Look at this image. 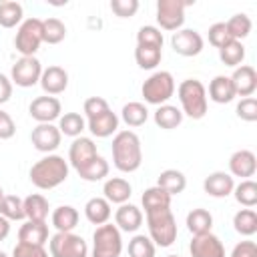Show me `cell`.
<instances>
[{
	"instance_id": "7c38bea8",
	"label": "cell",
	"mask_w": 257,
	"mask_h": 257,
	"mask_svg": "<svg viewBox=\"0 0 257 257\" xmlns=\"http://www.w3.org/2000/svg\"><path fill=\"white\" fill-rule=\"evenodd\" d=\"M30 141L34 145L36 151L40 153H52L60 147V141H62V135L58 131V126H54L52 122H40L32 128V135H30Z\"/></svg>"
},
{
	"instance_id": "8992f818",
	"label": "cell",
	"mask_w": 257,
	"mask_h": 257,
	"mask_svg": "<svg viewBox=\"0 0 257 257\" xmlns=\"http://www.w3.org/2000/svg\"><path fill=\"white\" fill-rule=\"evenodd\" d=\"M122 237L116 225L104 223L98 225L92 233V251L90 257H120Z\"/></svg>"
},
{
	"instance_id": "f6af8a7d",
	"label": "cell",
	"mask_w": 257,
	"mask_h": 257,
	"mask_svg": "<svg viewBox=\"0 0 257 257\" xmlns=\"http://www.w3.org/2000/svg\"><path fill=\"white\" fill-rule=\"evenodd\" d=\"M237 116L245 122H255L257 120V98L255 96H247V98H241L237 102V108H235Z\"/></svg>"
},
{
	"instance_id": "f907efd6",
	"label": "cell",
	"mask_w": 257,
	"mask_h": 257,
	"mask_svg": "<svg viewBox=\"0 0 257 257\" xmlns=\"http://www.w3.org/2000/svg\"><path fill=\"white\" fill-rule=\"evenodd\" d=\"M14 133H16V124H14L12 116H10L6 110L0 108V141H8V139H12Z\"/></svg>"
},
{
	"instance_id": "7dc6e473",
	"label": "cell",
	"mask_w": 257,
	"mask_h": 257,
	"mask_svg": "<svg viewBox=\"0 0 257 257\" xmlns=\"http://www.w3.org/2000/svg\"><path fill=\"white\" fill-rule=\"evenodd\" d=\"M233 38L229 36L227 28H225V22H215L209 26V42L215 46V48H221L225 46L227 42H231Z\"/></svg>"
},
{
	"instance_id": "8d00e7d4",
	"label": "cell",
	"mask_w": 257,
	"mask_h": 257,
	"mask_svg": "<svg viewBox=\"0 0 257 257\" xmlns=\"http://www.w3.org/2000/svg\"><path fill=\"white\" fill-rule=\"evenodd\" d=\"M84 128H86V120L78 112H64L58 118V131H60V135H66V137L76 139V137L82 135Z\"/></svg>"
},
{
	"instance_id": "ee69618b",
	"label": "cell",
	"mask_w": 257,
	"mask_h": 257,
	"mask_svg": "<svg viewBox=\"0 0 257 257\" xmlns=\"http://www.w3.org/2000/svg\"><path fill=\"white\" fill-rule=\"evenodd\" d=\"M163 42H165L163 32H161V28H157V26H141L139 32H137V44L163 48Z\"/></svg>"
},
{
	"instance_id": "6f0895ef",
	"label": "cell",
	"mask_w": 257,
	"mask_h": 257,
	"mask_svg": "<svg viewBox=\"0 0 257 257\" xmlns=\"http://www.w3.org/2000/svg\"><path fill=\"white\" fill-rule=\"evenodd\" d=\"M167 257H181V255H167Z\"/></svg>"
},
{
	"instance_id": "ffe728a7",
	"label": "cell",
	"mask_w": 257,
	"mask_h": 257,
	"mask_svg": "<svg viewBox=\"0 0 257 257\" xmlns=\"http://www.w3.org/2000/svg\"><path fill=\"white\" fill-rule=\"evenodd\" d=\"M114 225L118 227V231H126V233H135L139 231V227L143 225V211L131 203H122L118 205L116 213H114Z\"/></svg>"
},
{
	"instance_id": "2e32d148",
	"label": "cell",
	"mask_w": 257,
	"mask_h": 257,
	"mask_svg": "<svg viewBox=\"0 0 257 257\" xmlns=\"http://www.w3.org/2000/svg\"><path fill=\"white\" fill-rule=\"evenodd\" d=\"M40 86L42 90L48 94V96H54V94H60L66 90L68 86V72L62 68V66H48V68H42V74H40Z\"/></svg>"
},
{
	"instance_id": "5b68a950",
	"label": "cell",
	"mask_w": 257,
	"mask_h": 257,
	"mask_svg": "<svg viewBox=\"0 0 257 257\" xmlns=\"http://www.w3.org/2000/svg\"><path fill=\"white\" fill-rule=\"evenodd\" d=\"M141 92L149 104H167V100L175 94V78L169 70H157L143 82Z\"/></svg>"
},
{
	"instance_id": "ab89813d",
	"label": "cell",
	"mask_w": 257,
	"mask_h": 257,
	"mask_svg": "<svg viewBox=\"0 0 257 257\" xmlns=\"http://www.w3.org/2000/svg\"><path fill=\"white\" fill-rule=\"evenodd\" d=\"M219 58L225 66L237 68V66H241V62L245 58V46L239 40H231V42H227L225 46L219 48Z\"/></svg>"
},
{
	"instance_id": "c3c4849f",
	"label": "cell",
	"mask_w": 257,
	"mask_h": 257,
	"mask_svg": "<svg viewBox=\"0 0 257 257\" xmlns=\"http://www.w3.org/2000/svg\"><path fill=\"white\" fill-rule=\"evenodd\" d=\"M82 110H84L86 118H94V116H98V114L110 110V106H108V102H106L102 96H90V98L84 100Z\"/></svg>"
},
{
	"instance_id": "83f0119b",
	"label": "cell",
	"mask_w": 257,
	"mask_h": 257,
	"mask_svg": "<svg viewBox=\"0 0 257 257\" xmlns=\"http://www.w3.org/2000/svg\"><path fill=\"white\" fill-rule=\"evenodd\" d=\"M24 203V215L28 221H46L48 217V201L44 195L40 193H32L26 199H22Z\"/></svg>"
},
{
	"instance_id": "e575fe53",
	"label": "cell",
	"mask_w": 257,
	"mask_h": 257,
	"mask_svg": "<svg viewBox=\"0 0 257 257\" xmlns=\"http://www.w3.org/2000/svg\"><path fill=\"white\" fill-rule=\"evenodd\" d=\"M233 227L243 237L255 235L257 233V213L253 209H239L233 217Z\"/></svg>"
},
{
	"instance_id": "603a6c76",
	"label": "cell",
	"mask_w": 257,
	"mask_h": 257,
	"mask_svg": "<svg viewBox=\"0 0 257 257\" xmlns=\"http://www.w3.org/2000/svg\"><path fill=\"white\" fill-rule=\"evenodd\" d=\"M18 241L20 243H32V245H44L48 241L46 221H26L18 229Z\"/></svg>"
},
{
	"instance_id": "3957f363",
	"label": "cell",
	"mask_w": 257,
	"mask_h": 257,
	"mask_svg": "<svg viewBox=\"0 0 257 257\" xmlns=\"http://www.w3.org/2000/svg\"><path fill=\"white\" fill-rule=\"evenodd\" d=\"M177 96L181 102V112L193 120H199L207 114V90L201 80L187 78L179 84Z\"/></svg>"
},
{
	"instance_id": "60d3db41",
	"label": "cell",
	"mask_w": 257,
	"mask_h": 257,
	"mask_svg": "<svg viewBox=\"0 0 257 257\" xmlns=\"http://www.w3.org/2000/svg\"><path fill=\"white\" fill-rule=\"evenodd\" d=\"M66 38V26L60 18H46L42 20V42L58 44Z\"/></svg>"
},
{
	"instance_id": "bcb514c9",
	"label": "cell",
	"mask_w": 257,
	"mask_h": 257,
	"mask_svg": "<svg viewBox=\"0 0 257 257\" xmlns=\"http://www.w3.org/2000/svg\"><path fill=\"white\" fill-rule=\"evenodd\" d=\"M12 257H50V253L44 249V245H32V243H16L12 249Z\"/></svg>"
},
{
	"instance_id": "f546056e",
	"label": "cell",
	"mask_w": 257,
	"mask_h": 257,
	"mask_svg": "<svg viewBox=\"0 0 257 257\" xmlns=\"http://www.w3.org/2000/svg\"><path fill=\"white\" fill-rule=\"evenodd\" d=\"M153 118H155V124L159 128L173 131V128H177L183 122V112H181V108H177L173 104H161L155 110V116Z\"/></svg>"
},
{
	"instance_id": "f5cc1de1",
	"label": "cell",
	"mask_w": 257,
	"mask_h": 257,
	"mask_svg": "<svg viewBox=\"0 0 257 257\" xmlns=\"http://www.w3.org/2000/svg\"><path fill=\"white\" fill-rule=\"evenodd\" d=\"M10 96H12V80L0 72V104L8 102Z\"/></svg>"
},
{
	"instance_id": "9f6ffc18",
	"label": "cell",
	"mask_w": 257,
	"mask_h": 257,
	"mask_svg": "<svg viewBox=\"0 0 257 257\" xmlns=\"http://www.w3.org/2000/svg\"><path fill=\"white\" fill-rule=\"evenodd\" d=\"M0 257H8V255H6V253H4V251H0Z\"/></svg>"
},
{
	"instance_id": "4dcf8cb0",
	"label": "cell",
	"mask_w": 257,
	"mask_h": 257,
	"mask_svg": "<svg viewBox=\"0 0 257 257\" xmlns=\"http://www.w3.org/2000/svg\"><path fill=\"white\" fill-rule=\"evenodd\" d=\"M108 161L100 155H96L92 161H88L84 167H80L76 173L82 181H88V183H96V181H102L106 175H108Z\"/></svg>"
},
{
	"instance_id": "ac0fdd59",
	"label": "cell",
	"mask_w": 257,
	"mask_h": 257,
	"mask_svg": "<svg viewBox=\"0 0 257 257\" xmlns=\"http://www.w3.org/2000/svg\"><path fill=\"white\" fill-rule=\"evenodd\" d=\"M229 78H231V82H233V88H235V94H237V96L247 98V96H251V94L255 92V88H257V72H255V68L249 66V64L237 66Z\"/></svg>"
},
{
	"instance_id": "7a4b0ae2",
	"label": "cell",
	"mask_w": 257,
	"mask_h": 257,
	"mask_svg": "<svg viewBox=\"0 0 257 257\" xmlns=\"http://www.w3.org/2000/svg\"><path fill=\"white\" fill-rule=\"evenodd\" d=\"M68 179V163L60 155H46L30 169V181L36 189L48 191Z\"/></svg>"
},
{
	"instance_id": "484cf974",
	"label": "cell",
	"mask_w": 257,
	"mask_h": 257,
	"mask_svg": "<svg viewBox=\"0 0 257 257\" xmlns=\"http://www.w3.org/2000/svg\"><path fill=\"white\" fill-rule=\"evenodd\" d=\"M84 215L92 225H104V223H108V219L112 215L110 203L104 197H92L84 205Z\"/></svg>"
},
{
	"instance_id": "836d02e7",
	"label": "cell",
	"mask_w": 257,
	"mask_h": 257,
	"mask_svg": "<svg viewBox=\"0 0 257 257\" xmlns=\"http://www.w3.org/2000/svg\"><path fill=\"white\" fill-rule=\"evenodd\" d=\"M120 118L124 120L126 126H143L149 118V108L143 104V102H126L120 110Z\"/></svg>"
},
{
	"instance_id": "d590c367",
	"label": "cell",
	"mask_w": 257,
	"mask_h": 257,
	"mask_svg": "<svg viewBox=\"0 0 257 257\" xmlns=\"http://www.w3.org/2000/svg\"><path fill=\"white\" fill-rule=\"evenodd\" d=\"M251 26H253V22H251V18H249L245 12L233 14V16L225 22V28H227L229 36H231L233 40H239V42H241L243 38H247V36H249Z\"/></svg>"
},
{
	"instance_id": "e0dca14e",
	"label": "cell",
	"mask_w": 257,
	"mask_h": 257,
	"mask_svg": "<svg viewBox=\"0 0 257 257\" xmlns=\"http://www.w3.org/2000/svg\"><path fill=\"white\" fill-rule=\"evenodd\" d=\"M257 171V159L253 155V151H247V149H241V151H235L229 159V175L231 177H239V179H249L253 177Z\"/></svg>"
},
{
	"instance_id": "6da1fadb",
	"label": "cell",
	"mask_w": 257,
	"mask_h": 257,
	"mask_svg": "<svg viewBox=\"0 0 257 257\" xmlns=\"http://www.w3.org/2000/svg\"><path fill=\"white\" fill-rule=\"evenodd\" d=\"M112 163L120 173H135L143 163L141 139L133 131H118L112 139Z\"/></svg>"
},
{
	"instance_id": "277c9868",
	"label": "cell",
	"mask_w": 257,
	"mask_h": 257,
	"mask_svg": "<svg viewBox=\"0 0 257 257\" xmlns=\"http://www.w3.org/2000/svg\"><path fill=\"white\" fill-rule=\"evenodd\" d=\"M147 227L151 241L159 247H171L177 241V219L171 209L147 213Z\"/></svg>"
},
{
	"instance_id": "f1b7e54d",
	"label": "cell",
	"mask_w": 257,
	"mask_h": 257,
	"mask_svg": "<svg viewBox=\"0 0 257 257\" xmlns=\"http://www.w3.org/2000/svg\"><path fill=\"white\" fill-rule=\"evenodd\" d=\"M211 227H213V215L203 209V207H197L193 211H189L187 215V229L189 233L195 235H205V233H211Z\"/></svg>"
},
{
	"instance_id": "d6a6232c",
	"label": "cell",
	"mask_w": 257,
	"mask_h": 257,
	"mask_svg": "<svg viewBox=\"0 0 257 257\" xmlns=\"http://www.w3.org/2000/svg\"><path fill=\"white\" fill-rule=\"evenodd\" d=\"M161 58H163V48H157V46H143V44H137L135 48V60L137 64L143 68V70H153L161 64Z\"/></svg>"
},
{
	"instance_id": "44dd1931",
	"label": "cell",
	"mask_w": 257,
	"mask_h": 257,
	"mask_svg": "<svg viewBox=\"0 0 257 257\" xmlns=\"http://www.w3.org/2000/svg\"><path fill=\"white\" fill-rule=\"evenodd\" d=\"M102 193H104V199L108 203H114V205H122L131 199L133 195V187L126 179L122 177H110L104 181V187H102Z\"/></svg>"
},
{
	"instance_id": "db71d44e",
	"label": "cell",
	"mask_w": 257,
	"mask_h": 257,
	"mask_svg": "<svg viewBox=\"0 0 257 257\" xmlns=\"http://www.w3.org/2000/svg\"><path fill=\"white\" fill-rule=\"evenodd\" d=\"M10 235V221L0 215V241H4Z\"/></svg>"
},
{
	"instance_id": "b9f144b4",
	"label": "cell",
	"mask_w": 257,
	"mask_h": 257,
	"mask_svg": "<svg viewBox=\"0 0 257 257\" xmlns=\"http://www.w3.org/2000/svg\"><path fill=\"white\" fill-rule=\"evenodd\" d=\"M0 215L6 217L8 221H22L26 219L24 215V203L16 195H4L0 201Z\"/></svg>"
},
{
	"instance_id": "9c48e42d",
	"label": "cell",
	"mask_w": 257,
	"mask_h": 257,
	"mask_svg": "<svg viewBox=\"0 0 257 257\" xmlns=\"http://www.w3.org/2000/svg\"><path fill=\"white\" fill-rule=\"evenodd\" d=\"M191 2L183 0H159L157 2V22L163 30L177 32L185 24V8Z\"/></svg>"
},
{
	"instance_id": "ba28073f",
	"label": "cell",
	"mask_w": 257,
	"mask_h": 257,
	"mask_svg": "<svg viewBox=\"0 0 257 257\" xmlns=\"http://www.w3.org/2000/svg\"><path fill=\"white\" fill-rule=\"evenodd\" d=\"M50 257H88V245L86 241L68 231V233H54L48 241Z\"/></svg>"
},
{
	"instance_id": "7402d4cb",
	"label": "cell",
	"mask_w": 257,
	"mask_h": 257,
	"mask_svg": "<svg viewBox=\"0 0 257 257\" xmlns=\"http://www.w3.org/2000/svg\"><path fill=\"white\" fill-rule=\"evenodd\" d=\"M86 128L96 137V139H106L110 135H116V128H118V116L116 112L112 110H106L94 118H88L86 120Z\"/></svg>"
},
{
	"instance_id": "52a82bcc",
	"label": "cell",
	"mask_w": 257,
	"mask_h": 257,
	"mask_svg": "<svg viewBox=\"0 0 257 257\" xmlns=\"http://www.w3.org/2000/svg\"><path fill=\"white\" fill-rule=\"evenodd\" d=\"M42 44V20L32 16L22 20L14 36V46L22 56H34Z\"/></svg>"
},
{
	"instance_id": "d6986e66",
	"label": "cell",
	"mask_w": 257,
	"mask_h": 257,
	"mask_svg": "<svg viewBox=\"0 0 257 257\" xmlns=\"http://www.w3.org/2000/svg\"><path fill=\"white\" fill-rule=\"evenodd\" d=\"M203 189L209 197H215V199H223V197H229L235 189V181L229 173L225 171H215L211 173L209 177H205L203 181Z\"/></svg>"
},
{
	"instance_id": "5bb4252c",
	"label": "cell",
	"mask_w": 257,
	"mask_h": 257,
	"mask_svg": "<svg viewBox=\"0 0 257 257\" xmlns=\"http://www.w3.org/2000/svg\"><path fill=\"white\" fill-rule=\"evenodd\" d=\"M189 253L191 257H225V247L217 235L205 233V235H195L191 239Z\"/></svg>"
},
{
	"instance_id": "4fadbf2b",
	"label": "cell",
	"mask_w": 257,
	"mask_h": 257,
	"mask_svg": "<svg viewBox=\"0 0 257 257\" xmlns=\"http://www.w3.org/2000/svg\"><path fill=\"white\" fill-rule=\"evenodd\" d=\"M28 112L30 116L40 124V122H52L56 118H60V112H62V104L56 96H36L30 106H28Z\"/></svg>"
},
{
	"instance_id": "11a10c76",
	"label": "cell",
	"mask_w": 257,
	"mask_h": 257,
	"mask_svg": "<svg viewBox=\"0 0 257 257\" xmlns=\"http://www.w3.org/2000/svg\"><path fill=\"white\" fill-rule=\"evenodd\" d=\"M2 197H4V191H2V187H0V201H2Z\"/></svg>"
},
{
	"instance_id": "d4e9b609",
	"label": "cell",
	"mask_w": 257,
	"mask_h": 257,
	"mask_svg": "<svg viewBox=\"0 0 257 257\" xmlns=\"http://www.w3.org/2000/svg\"><path fill=\"white\" fill-rule=\"evenodd\" d=\"M171 199H173V197H171L165 189H161L159 185L149 187V189L143 193V197H141L145 215H147V213H155V211L169 209V207H171Z\"/></svg>"
},
{
	"instance_id": "681fc988",
	"label": "cell",
	"mask_w": 257,
	"mask_h": 257,
	"mask_svg": "<svg viewBox=\"0 0 257 257\" xmlns=\"http://www.w3.org/2000/svg\"><path fill=\"white\" fill-rule=\"evenodd\" d=\"M110 10L118 18H131L139 10V0H110Z\"/></svg>"
},
{
	"instance_id": "7bdbcfd3",
	"label": "cell",
	"mask_w": 257,
	"mask_h": 257,
	"mask_svg": "<svg viewBox=\"0 0 257 257\" xmlns=\"http://www.w3.org/2000/svg\"><path fill=\"white\" fill-rule=\"evenodd\" d=\"M155 243L147 235H135L128 241V257H155Z\"/></svg>"
},
{
	"instance_id": "9a60e30c",
	"label": "cell",
	"mask_w": 257,
	"mask_h": 257,
	"mask_svg": "<svg viewBox=\"0 0 257 257\" xmlns=\"http://www.w3.org/2000/svg\"><path fill=\"white\" fill-rule=\"evenodd\" d=\"M96 145L90 137H76L68 149V163L78 171L80 167H84L88 161H92L96 157Z\"/></svg>"
},
{
	"instance_id": "1f68e13d",
	"label": "cell",
	"mask_w": 257,
	"mask_h": 257,
	"mask_svg": "<svg viewBox=\"0 0 257 257\" xmlns=\"http://www.w3.org/2000/svg\"><path fill=\"white\" fill-rule=\"evenodd\" d=\"M157 185H159L161 189H165V191L173 197V195H179V193L185 191V187H187V177H185L181 171H177V169H167V171H163V173L159 175Z\"/></svg>"
},
{
	"instance_id": "30bf717a",
	"label": "cell",
	"mask_w": 257,
	"mask_h": 257,
	"mask_svg": "<svg viewBox=\"0 0 257 257\" xmlns=\"http://www.w3.org/2000/svg\"><path fill=\"white\" fill-rule=\"evenodd\" d=\"M40 74H42V64L36 56H20L10 70V80L16 86L22 88H30L36 82H40Z\"/></svg>"
},
{
	"instance_id": "f35d334b",
	"label": "cell",
	"mask_w": 257,
	"mask_h": 257,
	"mask_svg": "<svg viewBox=\"0 0 257 257\" xmlns=\"http://www.w3.org/2000/svg\"><path fill=\"white\" fill-rule=\"evenodd\" d=\"M233 195L239 205H243L245 209H253L257 205V183L251 179H245L239 185H235Z\"/></svg>"
},
{
	"instance_id": "74e56055",
	"label": "cell",
	"mask_w": 257,
	"mask_h": 257,
	"mask_svg": "<svg viewBox=\"0 0 257 257\" xmlns=\"http://www.w3.org/2000/svg\"><path fill=\"white\" fill-rule=\"evenodd\" d=\"M22 16H24V10H22V4L20 2H0V26L2 28H14V26H20L22 24Z\"/></svg>"
},
{
	"instance_id": "8fae6325",
	"label": "cell",
	"mask_w": 257,
	"mask_h": 257,
	"mask_svg": "<svg viewBox=\"0 0 257 257\" xmlns=\"http://www.w3.org/2000/svg\"><path fill=\"white\" fill-rule=\"evenodd\" d=\"M203 36L193 28H181L171 36V46L181 56H197L203 50Z\"/></svg>"
},
{
	"instance_id": "cb8c5ba5",
	"label": "cell",
	"mask_w": 257,
	"mask_h": 257,
	"mask_svg": "<svg viewBox=\"0 0 257 257\" xmlns=\"http://www.w3.org/2000/svg\"><path fill=\"white\" fill-rule=\"evenodd\" d=\"M235 88H233V82L229 76L225 74H219L215 76L211 82H209V98L217 104H227L235 98Z\"/></svg>"
},
{
	"instance_id": "4316f807",
	"label": "cell",
	"mask_w": 257,
	"mask_h": 257,
	"mask_svg": "<svg viewBox=\"0 0 257 257\" xmlns=\"http://www.w3.org/2000/svg\"><path fill=\"white\" fill-rule=\"evenodd\" d=\"M50 221L58 233H68L78 225V211L72 205H60L52 211Z\"/></svg>"
},
{
	"instance_id": "816d5d0a",
	"label": "cell",
	"mask_w": 257,
	"mask_h": 257,
	"mask_svg": "<svg viewBox=\"0 0 257 257\" xmlns=\"http://www.w3.org/2000/svg\"><path fill=\"white\" fill-rule=\"evenodd\" d=\"M229 257H257V245H255V241L245 239V241L237 243L233 247V251H231Z\"/></svg>"
}]
</instances>
